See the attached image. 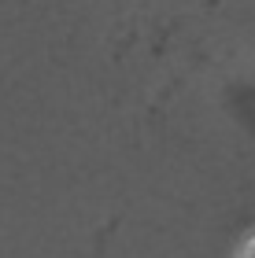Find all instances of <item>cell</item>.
Masks as SVG:
<instances>
[{"instance_id": "6da1fadb", "label": "cell", "mask_w": 255, "mask_h": 258, "mask_svg": "<svg viewBox=\"0 0 255 258\" xmlns=\"http://www.w3.org/2000/svg\"><path fill=\"white\" fill-rule=\"evenodd\" d=\"M240 258H255V236L244 243V254H240Z\"/></svg>"}]
</instances>
